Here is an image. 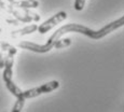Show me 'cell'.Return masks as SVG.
Listing matches in <instances>:
<instances>
[{"instance_id": "cell-1", "label": "cell", "mask_w": 124, "mask_h": 112, "mask_svg": "<svg viewBox=\"0 0 124 112\" xmlns=\"http://www.w3.org/2000/svg\"><path fill=\"white\" fill-rule=\"evenodd\" d=\"M123 25H124V17H120L119 20L107 24L106 26H104L99 30H93L91 28L86 27V26H83V25L76 24V23H71V24H67V25L62 26L56 31H54V34L49 38V40H47V42L45 44H37V43L29 42V41H21L18 43V46L21 49L28 50V51L35 52V53H47L52 49H54L53 46L57 40L61 39V37L63 35L68 34V32H79V34L86 36V37L91 38V39L98 40V39L106 37L107 35L114 31L118 28L122 27Z\"/></svg>"}, {"instance_id": "cell-2", "label": "cell", "mask_w": 124, "mask_h": 112, "mask_svg": "<svg viewBox=\"0 0 124 112\" xmlns=\"http://www.w3.org/2000/svg\"><path fill=\"white\" fill-rule=\"evenodd\" d=\"M59 87V82L56 80L54 81H50L47 83H44V84L40 85L38 87H34V89H30L27 90H23V97L25 99H29V98H35V97H38L42 94H45V93H51L53 90H57Z\"/></svg>"}, {"instance_id": "cell-3", "label": "cell", "mask_w": 124, "mask_h": 112, "mask_svg": "<svg viewBox=\"0 0 124 112\" xmlns=\"http://www.w3.org/2000/svg\"><path fill=\"white\" fill-rule=\"evenodd\" d=\"M67 18V13L65 11H59L56 14H54L52 17H50L47 21H45L44 23H42L40 26H38V31L41 35L46 34L49 30H51L53 27H55L56 25H58L59 23L64 22Z\"/></svg>"}, {"instance_id": "cell-4", "label": "cell", "mask_w": 124, "mask_h": 112, "mask_svg": "<svg viewBox=\"0 0 124 112\" xmlns=\"http://www.w3.org/2000/svg\"><path fill=\"white\" fill-rule=\"evenodd\" d=\"M2 78H3V81H4V83H6L7 89L9 90V92H11L12 95H14L16 98L23 97V90L13 82L12 78H9V77H2Z\"/></svg>"}, {"instance_id": "cell-5", "label": "cell", "mask_w": 124, "mask_h": 112, "mask_svg": "<svg viewBox=\"0 0 124 112\" xmlns=\"http://www.w3.org/2000/svg\"><path fill=\"white\" fill-rule=\"evenodd\" d=\"M38 29V26L32 24V25L29 26H26V27L22 28V29H18V30H14V31L11 32V37L12 38H18V37H22V36H26V35H29L32 34V32L37 31Z\"/></svg>"}, {"instance_id": "cell-6", "label": "cell", "mask_w": 124, "mask_h": 112, "mask_svg": "<svg viewBox=\"0 0 124 112\" xmlns=\"http://www.w3.org/2000/svg\"><path fill=\"white\" fill-rule=\"evenodd\" d=\"M11 6L17 7V8L22 9H30V8H38L39 7V2L37 0L35 1H30V0H20V1H15L14 0L11 3Z\"/></svg>"}, {"instance_id": "cell-7", "label": "cell", "mask_w": 124, "mask_h": 112, "mask_svg": "<svg viewBox=\"0 0 124 112\" xmlns=\"http://www.w3.org/2000/svg\"><path fill=\"white\" fill-rule=\"evenodd\" d=\"M25 101H26V99L24 97H18L16 102L14 104L11 112H22V109H23L24 105H25Z\"/></svg>"}, {"instance_id": "cell-8", "label": "cell", "mask_w": 124, "mask_h": 112, "mask_svg": "<svg viewBox=\"0 0 124 112\" xmlns=\"http://www.w3.org/2000/svg\"><path fill=\"white\" fill-rule=\"evenodd\" d=\"M70 44H71V39L65 38V39H58L57 40L53 47H55V49H63V47L69 46Z\"/></svg>"}, {"instance_id": "cell-9", "label": "cell", "mask_w": 124, "mask_h": 112, "mask_svg": "<svg viewBox=\"0 0 124 112\" xmlns=\"http://www.w3.org/2000/svg\"><path fill=\"white\" fill-rule=\"evenodd\" d=\"M86 0H75V9L77 11H82Z\"/></svg>"}, {"instance_id": "cell-10", "label": "cell", "mask_w": 124, "mask_h": 112, "mask_svg": "<svg viewBox=\"0 0 124 112\" xmlns=\"http://www.w3.org/2000/svg\"><path fill=\"white\" fill-rule=\"evenodd\" d=\"M4 58H6V54H4L3 50H1L0 51V69L4 67Z\"/></svg>"}, {"instance_id": "cell-11", "label": "cell", "mask_w": 124, "mask_h": 112, "mask_svg": "<svg viewBox=\"0 0 124 112\" xmlns=\"http://www.w3.org/2000/svg\"><path fill=\"white\" fill-rule=\"evenodd\" d=\"M8 1H9V2H10V3H12V2H13V1H14V0H8Z\"/></svg>"}, {"instance_id": "cell-12", "label": "cell", "mask_w": 124, "mask_h": 112, "mask_svg": "<svg viewBox=\"0 0 124 112\" xmlns=\"http://www.w3.org/2000/svg\"><path fill=\"white\" fill-rule=\"evenodd\" d=\"M30 1H35V0H30Z\"/></svg>"}, {"instance_id": "cell-13", "label": "cell", "mask_w": 124, "mask_h": 112, "mask_svg": "<svg viewBox=\"0 0 124 112\" xmlns=\"http://www.w3.org/2000/svg\"><path fill=\"white\" fill-rule=\"evenodd\" d=\"M0 31H1V29H0Z\"/></svg>"}]
</instances>
